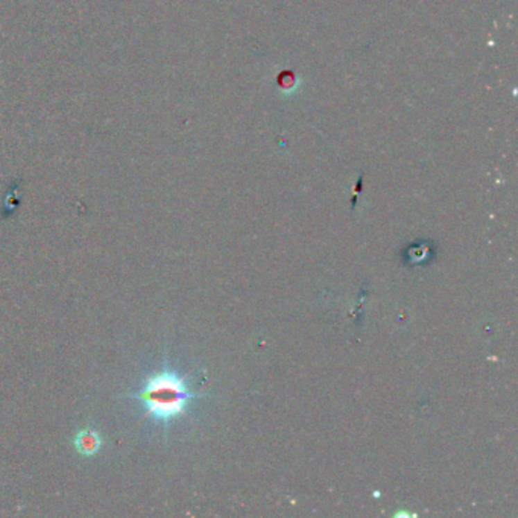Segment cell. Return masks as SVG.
<instances>
[{"label":"cell","instance_id":"obj_2","mask_svg":"<svg viewBox=\"0 0 518 518\" xmlns=\"http://www.w3.org/2000/svg\"><path fill=\"white\" fill-rule=\"evenodd\" d=\"M74 444L79 454H83V456H93V454H96L102 447V438L98 432H94V430L85 429L83 432L76 433Z\"/></svg>","mask_w":518,"mask_h":518},{"label":"cell","instance_id":"obj_1","mask_svg":"<svg viewBox=\"0 0 518 518\" xmlns=\"http://www.w3.org/2000/svg\"><path fill=\"white\" fill-rule=\"evenodd\" d=\"M198 397L190 389L189 380L167 363L160 371L146 377L139 390L125 395V398L140 402L145 415L163 427L184 417Z\"/></svg>","mask_w":518,"mask_h":518}]
</instances>
